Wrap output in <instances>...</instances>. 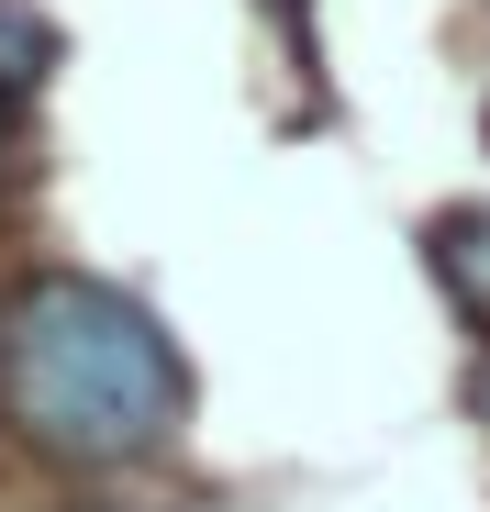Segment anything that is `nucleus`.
Segmentation results:
<instances>
[{"label":"nucleus","mask_w":490,"mask_h":512,"mask_svg":"<svg viewBox=\"0 0 490 512\" xmlns=\"http://www.w3.org/2000/svg\"><path fill=\"white\" fill-rule=\"evenodd\" d=\"M90 512H101V501H90Z\"/></svg>","instance_id":"nucleus-6"},{"label":"nucleus","mask_w":490,"mask_h":512,"mask_svg":"<svg viewBox=\"0 0 490 512\" xmlns=\"http://www.w3.org/2000/svg\"><path fill=\"white\" fill-rule=\"evenodd\" d=\"M435 279L457 290V312L490 323V212H446L435 223Z\"/></svg>","instance_id":"nucleus-2"},{"label":"nucleus","mask_w":490,"mask_h":512,"mask_svg":"<svg viewBox=\"0 0 490 512\" xmlns=\"http://www.w3.org/2000/svg\"><path fill=\"white\" fill-rule=\"evenodd\" d=\"M0 401H12L23 446L67 468H123L179 446L190 423V368L134 290L45 268L0 301Z\"/></svg>","instance_id":"nucleus-1"},{"label":"nucleus","mask_w":490,"mask_h":512,"mask_svg":"<svg viewBox=\"0 0 490 512\" xmlns=\"http://www.w3.org/2000/svg\"><path fill=\"white\" fill-rule=\"evenodd\" d=\"M0 145H12V123H0Z\"/></svg>","instance_id":"nucleus-5"},{"label":"nucleus","mask_w":490,"mask_h":512,"mask_svg":"<svg viewBox=\"0 0 490 512\" xmlns=\"http://www.w3.org/2000/svg\"><path fill=\"white\" fill-rule=\"evenodd\" d=\"M45 56H56V34H45L34 12H12V0H0V90H23V78H45Z\"/></svg>","instance_id":"nucleus-3"},{"label":"nucleus","mask_w":490,"mask_h":512,"mask_svg":"<svg viewBox=\"0 0 490 512\" xmlns=\"http://www.w3.org/2000/svg\"><path fill=\"white\" fill-rule=\"evenodd\" d=\"M479 412H490V368H479Z\"/></svg>","instance_id":"nucleus-4"}]
</instances>
